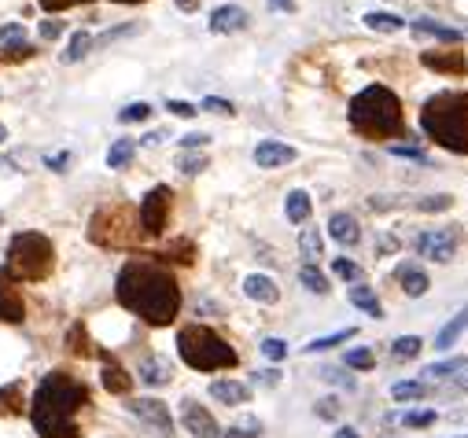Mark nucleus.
I'll list each match as a JSON object with an SVG mask.
<instances>
[{
    "mask_svg": "<svg viewBox=\"0 0 468 438\" xmlns=\"http://www.w3.org/2000/svg\"><path fill=\"white\" fill-rule=\"evenodd\" d=\"M211 398L221 402V406H244L251 398V387L232 383V380H218V383H211Z\"/></svg>",
    "mask_w": 468,
    "mask_h": 438,
    "instance_id": "obj_18",
    "label": "nucleus"
},
{
    "mask_svg": "<svg viewBox=\"0 0 468 438\" xmlns=\"http://www.w3.org/2000/svg\"><path fill=\"white\" fill-rule=\"evenodd\" d=\"M380 251L387 255V251H399V240H395V236H383V240H380Z\"/></svg>",
    "mask_w": 468,
    "mask_h": 438,
    "instance_id": "obj_54",
    "label": "nucleus"
},
{
    "mask_svg": "<svg viewBox=\"0 0 468 438\" xmlns=\"http://www.w3.org/2000/svg\"><path fill=\"white\" fill-rule=\"evenodd\" d=\"M148 114H151V107H148V103H130V107H122V111H119V122H126V126H130V122H144Z\"/></svg>",
    "mask_w": 468,
    "mask_h": 438,
    "instance_id": "obj_39",
    "label": "nucleus"
},
{
    "mask_svg": "<svg viewBox=\"0 0 468 438\" xmlns=\"http://www.w3.org/2000/svg\"><path fill=\"white\" fill-rule=\"evenodd\" d=\"M420 63L428 67V70H439V74H454V77H461L464 74V52H420Z\"/></svg>",
    "mask_w": 468,
    "mask_h": 438,
    "instance_id": "obj_14",
    "label": "nucleus"
},
{
    "mask_svg": "<svg viewBox=\"0 0 468 438\" xmlns=\"http://www.w3.org/2000/svg\"><path fill=\"white\" fill-rule=\"evenodd\" d=\"M177 353L181 362L200 369V372H218V369H237V350H232L214 328L207 325H184L177 332Z\"/></svg>",
    "mask_w": 468,
    "mask_h": 438,
    "instance_id": "obj_6",
    "label": "nucleus"
},
{
    "mask_svg": "<svg viewBox=\"0 0 468 438\" xmlns=\"http://www.w3.org/2000/svg\"><path fill=\"white\" fill-rule=\"evenodd\" d=\"M299 244H302V255L310 258L306 265H314V262L321 258V236H318L314 228H302V240H299Z\"/></svg>",
    "mask_w": 468,
    "mask_h": 438,
    "instance_id": "obj_35",
    "label": "nucleus"
},
{
    "mask_svg": "<svg viewBox=\"0 0 468 438\" xmlns=\"http://www.w3.org/2000/svg\"><path fill=\"white\" fill-rule=\"evenodd\" d=\"M262 353L269 357V362H284V357H288V343H284V339H266V343H262Z\"/></svg>",
    "mask_w": 468,
    "mask_h": 438,
    "instance_id": "obj_42",
    "label": "nucleus"
},
{
    "mask_svg": "<svg viewBox=\"0 0 468 438\" xmlns=\"http://www.w3.org/2000/svg\"><path fill=\"white\" fill-rule=\"evenodd\" d=\"M114 295L119 302L137 313L140 321L163 328L170 325L177 309H181V288L177 276L155 258H130L119 269V281H114Z\"/></svg>",
    "mask_w": 468,
    "mask_h": 438,
    "instance_id": "obj_1",
    "label": "nucleus"
},
{
    "mask_svg": "<svg viewBox=\"0 0 468 438\" xmlns=\"http://www.w3.org/2000/svg\"><path fill=\"white\" fill-rule=\"evenodd\" d=\"M402 424H406V427H432V424H436V413H432V409H417V413H406Z\"/></svg>",
    "mask_w": 468,
    "mask_h": 438,
    "instance_id": "obj_43",
    "label": "nucleus"
},
{
    "mask_svg": "<svg viewBox=\"0 0 468 438\" xmlns=\"http://www.w3.org/2000/svg\"><path fill=\"white\" fill-rule=\"evenodd\" d=\"M346 365H350V369H362V372H369V369L376 365V357H373V350H365V346H362V350H350V353H346Z\"/></svg>",
    "mask_w": 468,
    "mask_h": 438,
    "instance_id": "obj_37",
    "label": "nucleus"
},
{
    "mask_svg": "<svg viewBox=\"0 0 468 438\" xmlns=\"http://www.w3.org/2000/svg\"><path fill=\"white\" fill-rule=\"evenodd\" d=\"M89 236H93V244H100V247L126 251V247H137L144 240V228H140L137 210H130V207L119 203V207H104V210L93 214Z\"/></svg>",
    "mask_w": 468,
    "mask_h": 438,
    "instance_id": "obj_7",
    "label": "nucleus"
},
{
    "mask_svg": "<svg viewBox=\"0 0 468 438\" xmlns=\"http://www.w3.org/2000/svg\"><path fill=\"white\" fill-rule=\"evenodd\" d=\"M284 210H288V221L292 225H306L310 221V195L302 192V188H295V192H288V203H284Z\"/></svg>",
    "mask_w": 468,
    "mask_h": 438,
    "instance_id": "obj_23",
    "label": "nucleus"
},
{
    "mask_svg": "<svg viewBox=\"0 0 468 438\" xmlns=\"http://www.w3.org/2000/svg\"><path fill=\"white\" fill-rule=\"evenodd\" d=\"M258 434V424H244V427H232V431H225L221 438H255Z\"/></svg>",
    "mask_w": 468,
    "mask_h": 438,
    "instance_id": "obj_48",
    "label": "nucleus"
},
{
    "mask_svg": "<svg viewBox=\"0 0 468 438\" xmlns=\"http://www.w3.org/2000/svg\"><path fill=\"white\" fill-rule=\"evenodd\" d=\"M392 155H399V158H413V163H428V155L420 151V147H392Z\"/></svg>",
    "mask_w": 468,
    "mask_h": 438,
    "instance_id": "obj_46",
    "label": "nucleus"
},
{
    "mask_svg": "<svg viewBox=\"0 0 468 438\" xmlns=\"http://www.w3.org/2000/svg\"><path fill=\"white\" fill-rule=\"evenodd\" d=\"M332 273H336V276H343V281H355V284H362V269H358L355 262H346V258H336V262H332Z\"/></svg>",
    "mask_w": 468,
    "mask_h": 438,
    "instance_id": "obj_38",
    "label": "nucleus"
},
{
    "mask_svg": "<svg viewBox=\"0 0 468 438\" xmlns=\"http://www.w3.org/2000/svg\"><path fill=\"white\" fill-rule=\"evenodd\" d=\"M67 346H70L74 357H93V353H96L93 343H89V332H86L82 325H74V328L67 332Z\"/></svg>",
    "mask_w": 468,
    "mask_h": 438,
    "instance_id": "obj_29",
    "label": "nucleus"
},
{
    "mask_svg": "<svg viewBox=\"0 0 468 438\" xmlns=\"http://www.w3.org/2000/svg\"><path fill=\"white\" fill-rule=\"evenodd\" d=\"M0 221H4V214H0Z\"/></svg>",
    "mask_w": 468,
    "mask_h": 438,
    "instance_id": "obj_62",
    "label": "nucleus"
},
{
    "mask_svg": "<svg viewBox=\"0 0 468 438\" xmlns=\"http://www.w3.org/2000/svg\"><path fill=\"white\" fill-rule=\"evenodd\" d=\"M170 199L174 192L166 184H155L148 195H144V203H140V228L144 236H163L166 232V221H170Z\"/></svg>",
    "mask_w": 468,
    "mask_h": 438,
    "instance_id": "obj_8",
    "label": "nucleus"
},
{
    "mask_svg": "<svg viewBox=\"0 0 468 438\" xmlns=\"http://www.w3.org/2000/svg\"><path fill=\"white\" fill-rule=\"evenodd\" d=\"M45 12H63V8H74V4H82V0H37Z\"/></svg>",
    "mask_w": 468,
    "mask_h": 438,
    "instance_id": "obj_49",
    "label": "nucleus"
},
{
    "mask_svg": "<svg viewBox=\"0 0 468 438\" xmlns=\"http://www.w3.org/2000/svg\"><path fill=\"white\" fill-rule=\"evenodd\" d=\"M461 228H432V232H420L417 236V255L420 258H432V262H450L461 247Z\"/></svg>",
    "mask_w": 468,
    "mask_h": 438,
    "instance_id": "obj_9",
    "label": "nucleus"
},
{
    "mask_svg": "<svg viewBox=\"0 0 468 438\" xmlns=\"http://www.w3.org/2000/svg\"><path fill=\"white\" fill-rule=\"evenodd\" d=\"M450 203H454V199L450 195H428V199H420V210L424 214H439V210H450Z\"/></svg>",
    "mask_w": 468,
    "mask_h": 438,
    "instance_id": "obj_40",
    "label": "nucleus"
},
{
    "mask_svg": "<svg viewBox=\"0 0 468 438\" xmlns=\"http://www.w3.org/2000/svg\"><path fill=\"white\" fill-rule=\"evenodd\" d=\"M420 350H424V343L417 335H402L392 343V362H413V357H420Z\"/></svg>",
    "mask_w": 468,
    "mask_h": 438,
    "instance_id": "obj_27",
    "label": "nucleus"
},
{
    "mask_svg": "<svg viewBox=\"0 0 468 438\" xmlns=\"http://www.w3.org/2000/svg\"><path fill=\"white\" fill-rule=\"evenodd\" d=\"M269 8H277V12H292V8H295V0H269Z\"/></svg>",
    "mask_w": 468,
    "mask_h": 438,
    "instance_id": "obj_55",
    "label": "nucleus"
},
{
    "mask_svg": "<svg viewBox=\"0 0 468 438\" xmlns=\"http://www.w3.org/2000/svg\"><path fill=\"white\" fill-rule=\"evenodd\" d=\"M413 30L417 33H432V37H439V41H446V45H461V33L450 30V26H443V22H436V19H417Z\"/></svg>",
    "mask_w": 468,
    "mask_h": 438,
    "instance_id": "obj_25",
    "label": "nucleus"
},
{
    "mask_svg": "<svg viewBox=\"0 0 468 438\" xmlns=\"http://www.w3.org/2000/svg\"><path fill=\"white\" fill-rule=\"evenodd\" d=\"M130 413L140 416L144 424H151L155 431H159L163 438L174 434V420H170V409L159 402V398H137V402H130Z\"/></svg>",
    "mask_w": 468,
    "mask_h": 438,
    "instance_id": "obj_11",
    "label": "nucleus"
},
{
    "mask_svg": "<svg viewBox=\"0 0 468 438\" xmlns=\"http://www.w3.org/2000/svg\"><path fill=\"white\" fill-rule=\"evenodd\" d=\"M299 281H302V288H310L314 295H328V281H325V273L318 265H302Z\"/></svg>",
    "mask_w": 468,
    "mask_h": 438,
    "instance_id": "obj_31",
    "label": "nucleus"
},
{
    "mask_svg": "<svg viewBox=\"0 0 468 438\" xmlns=\"http://www.w3.org/2000/svg\"><path fill=\"white\" fill-rule=\"evenodd\" d=\"M399 284H402V291H406L410 299H420L432 281H428V273H420L417 265H402V269H399Z\"/></svg>",
    "mask_w": 468,
    "mask_h": 438,
    "instance_id": "obj_20",
    "label": "nucleus"
},
{
    "mask_svg": "<svg viewBox=\"0 0 468 438\" xmlns=\"http://www.w3.org/2000/svg\"><path fill=\"white\" fill-rule=\"evenodd\" d=\"M166 107H170L174 114H181V118H192V114H196V111H200V107H192V103H184V100H170Z\"/></svg>",
    "mask_w": 468,
    "mask_h": 438,
    "instance_id": "obj_52",
    "label": "nucleus"
},
{
    "mask_svg": "<svg viewBox=\"0 0 468 438\" xmlns=\"http://www.w3.org/2000/svg\"><path fill=\"white\" fill-rule=\"evenodd\" d=\"M22 406H26V398H22V383H8V387H0V416H22Z\"/></svg>",
    "mask_w": 468,
    "mask_h": 438,
    "instance_id": "obj_22",
    "label": "nucleus"
},
{
    "mask_svg": "<svg viewBox=\"0 0 468 438\" xmlns=\"http://www.w3.org/2000/svg\"><path fill=\"white\" fill-rule=\"evenodd\" d=\"M89 406V387L70 372H49L30 402V420L41 438H77V413Z\"/></svg>",
    "mask_w": 468,
    "mask_h": 438,
    "instance_id": "obj_2",
    "label": "nucleus"
},
{
    "mask_svg": "<svg viewBox=\"0 0 468 438\" xmlns=\"http://www.w3.org/2000/svg\"><path fill=\"white\" fill-rule=\"evenodd\" d=\"M177 8H184V12H196V8H200V0H177Z\"/></svg>",
    "mask_w": 468,
    "mask_h": 438,
    "instance_id": "obj_59",
    "label": "nucleus"
},
{
    "mask_svg": "<svg viewBox=\"0 0 468 438\" xmlns=\"http://www.w3.org/2000/svg\"><path fill=\"white\" fill-rule=\"evenodd\" d=\"M104 357V387L111 390V394H130V387H133V380L126 376V369L114 362L111 353H100Z\"/></svg>",
    "mask_w": 468,
    "mask_h": 438,
    "instance_id": "obj_19",
    "label": "nucleus"
},
{
    "mask_svg": "<svg viewBox=\"0 0 468 438\" xmlns=\"http://www.w3.org/2000/svg\"><path fill=\"white\" fill-rule=\"evenodd\" d=\"M203 111H214V114H232V103H229V100H214V96H207V100H203Z\"/></svg>",
    "mask_w": 468,
    "mask_h": 438,
    "instance_id": "obj_47",
    "label": "nucleus"
},
{
    "mask_svg": "<svg viewBox=\"0 0 468 438\" xmlns=\"http://www.w3.org/2000/svg\"><path fill=\"white\" fill-rule=\"evenodd\" d=\"M350 302H355L358 309H365L369 317H383V306L376 302L373 288H365V284H355V288H350Z\"/></svg>",
    "mask_w": 468,
    "mask_h": 438,
    "instance_id": "obj_26",
    "label": "nucleus"
},
{
    "mask_svg": "<svg viewBox=\"0 0 468 438\" xmlns=\"http://www.w3.org/2000/svg\"><path fill=\"white\" fill-rule=\"evenodd\" d=\"M56 265V251H52V240L41 232H15L12 244H8V255H4V269H0V281H45Z\"/></svg>",
    "mask_w": 468,
    "mask_h": 438,
    "instance_id": "obj_5",
    "label": "nucleus"
},
{
    "mask_svg": "<svg viewBox=\"0 0 468 438\" xmlns=\"http://www.w3.org/2000/svg\"><path fill=\"white\" fill-rule=\"evenodd\" d=\"M420 130L428 140L454 155H468V93L446 89L420 107Z\"/></svg>",
    "mask_w": 468,
    "mask_h": 438,
    "instance_id": "obj_4",
    "label": "nucleus"
},
{
    "mask_svg": "<svg viewBox=\"0 0 468 438\" xmlns=\"http://www.w3.org/2000/svg\"><path fill=\"white\" fill-rule=\"evenodd\" d=\"M207 144V137L203 133H188L184 140H181V147H203Z\"/></svg>",
    "mask_w": 468,
    "mask_h": 438,
    "instance_id": "obj_53",
    "label": "nucleus"
},
{
    "mask_svg": "<svg viewBox=\"0 0 468 438\" xmlns=\"http://www.w3.org/2000/svg\"><path fill=\"white\" fill-rule=\"evenodd\" d=\"M244 26H248V12L237 8V4H225V8H218V12L211 15V30H214V33H237V30H244Z\"/></svg>",
    "mask_w": 468,
    "mask_h": 438,
    "instance_id": "obj_16",
    "label": "nucleus"
},
{
    "mask_svg": "<svg viewBox=\"0 0 468 438\" xmlns=\"http://www.w3.org/2000/svg\"><path fill=\"white\" fill-rule=\"evenodd\" d=\"M0 321L4 325H22L26 321V302H22L19 288H12L8 281H0Z\"/></svg>",
    "mask_w": 468,
    "mask_h": 438,
    "instance_id": "obj_13",
    "label": "nucleus"
},
{
    "mask_svg": "<svg viewBox=\"0 0 468 438\" xmlns=\"http://www.w3.org/2000/svg\"><path fill=\"white\" fill-rule=\"evenodd\" d=\"M328 232H332V240L343 244V247H355V244L362 240L358 221L350 218V214H332V218H328Z\"/></svg>",
    "mask_w": 468,
    "mask_h": 438,
    "instance_id": "obj_17",
    "label": "nucleus"
},
{
    "mask_svg": "<svg viewBox=\"0 0 468 438\" xmlns=\"http://www.w3.org/2000/svg\"><path fill=\"white\" fill-rule=\"evenodd\" d=\"M255 163H258L262 170L288 166V163H295V147H288V144H281V140H262V144L255 147Z\"/></svg>",
    "mask_w": 468,
    "mask_h": 438,
    "instance_id": "obj_12",
    "label": "nucleus"
},
{
    "mask_svg": "<svg viewBox=\"0 0 468 438\" xmlns=\"http://www.w3.org/2000/svg\"><path fill=\"white\" fill-rule=\"evenodd\" d=\"M350 130L362 133L365 140H399L406 133L402 100L383 85L362 89L350 100Z\"/></svg>",
    "mask_w": 468,
    "mask_h": 438,
    "instance_id": "obj_3",
    "label": "nucleus"
},
{
    "mask_svg": "<svg viewBox=\"0 0 468 438\" xmlns=\"http://www.w3.org/2000/svg\"><path fill=\"white\" fill-rule=\"evenodd\" d=\"M67 158H70V155H56V158L49 155V158H45V163H49V166H67Z\"/></svg>",
    "mask_w": 468,
    "mask_h": 438,
    "instance_id": "obj_58",
    "label": "nucleus"
},
{
    "mask_svg": "<svg viewBox=\"0 0 468 438\" xmlns=\"http://www.w3.org/2000/svg\"><path fill=\"white\" fill-rule=\"evenodd\" d=\"M318 416L321 420H336L339 416V402H336V398H321V402H318Z\"/></svg>",
    "mask_w": 468,
    "mask_h": 438,
    "instance_id": "obj_44",
    "label": "nucleus"
},
{
    "mask_svg": "<svg viewBox=\"0 0 468 438\" xmlns=\"http://www.w3.org/2000/svg\"><path fill=\"white\" fill-rule=\"evenodd\" d=\"M181 420H184L192 438H221V427L214 424V416L200 402H192V398H184V402H181Z\"/></svg>",
    "mask_w": 468,
    "mask_h": 438,
    "instance_id": "obj_10",
    "label": "nucleus"
},
{
    "mask_svg": "<svg viewBox=\"0 0 468 438\" xmlns=\"http://www.w3.org/2000/svg\"><path fill=\"white\" fill-rule=\"evenodd\" d=\"M244 295L248 299H255V302H262V306H273L281 299V288L269 281V276H262V273H251L248 281H244Z\"/></svg>",
    "mask_w": 468,
    "mask_h": 438,
    "instance_id": "obj_15",
    "label": "nucleus"
},
{
    "mask_svg": "<svg viewBox=\"0 0 468 438\" xmlns=\"http://www.w3.org/2000/svg\"><path fill=\"white\" fill-rule=\"evenodd\" d=\"M133 151H137L133 140H114L111 151H107V166H111V170H122V166L130 163V158H133Z\"/></svg>",
    "mask_w": 468,
    "mask_h": 438,
    "instance_id": "obj_30",
    "label": "nucleus"
},
{
    "mask_svg": "<svg viewBox=\"0 0 468 438\" xmlns=\"http://www.w3.org/2000/svg\"><path fill=\"white\" fill-rule=\"evenodd\" d=\"M424 394H428V387H424L420 380H406V383H395V387H392L395 402H413V398H424Z\"/></svg>",
    "mask_w": 468,
    "mask_h": 438,
    "instance_id": "obj_32",
    "label": "nucleus"
},
{
    "mask_svg": "<svg viewBox=\"0 0 468 438\" xmlns=\"http://www.w3.org/2000/svg\"><path fill=\"white\" fill-rule=\"evenodd\" d=\"M464 332H468V306H464V309L454 317V321H450V325H446V328L436 335V350H450V346H454L461 335H464Z\"/></svg>",
    "mask_w": 468,
    "mask_h": 438,
    "instance_id": "obj_21",
    "label": "nucleus"
},
{
    "mask_svg": "<svg viewBox=\"0 0 468 438\" xmlns=\"http://www.w3.org/2000/svg\"><path fill=\"white\" fill-rule=\"evenodd\" d=\"M346 339H355V328H343V332H336V335L314 339V343L306 346V353H321V350H332V346H339V343H346Z\"/></svg>",
    "mask_w": 468,
    "mask_h": 438,
    "instance_id": "obj_34",
    "label": "nucleus"
},
{
    "mask_svg": "<svg viewBox=\"0 0 468 438\" xmlns=\"http://www.w3.org/2000/svg\"><path fill=\"white\" fill-rule=\"evenodd\" d=\"M63 33V22H56V19H49V22H41V37L45 41H56V37Z\"/></svg>",
    "mask_w": 468,
    "mask_h": 438,
    "instance_id": "obj_51",
    "label": "nucleus"
},
{
    "mask_svg": "<svg viewBox=\"0 0 468 438\" xmlns=\"http://www.w3.org/2000/svg\"><path fill=\"white\" fill-rule=\"evenodd\" d=\"M140 380L148 387H163V383H170V365L163 362V357H151V362L140 365Z\"/></svg>",
    "mask_w": 468,
    "mask_h": 438,
    "instance_id": "obj_24",
    "label": "nucleus"
},
{
    "mask_svg": "<svg viewBox=\"0 0 468 438\" xmlns=\"http://www.w3.org/2000/svg\"><path fill=\"white\" fill-rule=\"evenodd\" d=\"M258 380L262 383H281V372L277 369H273V372H258Z\"/></svg>",
    "mask_w": 468,
    "mask_h": 438,
    "instance_id": "obj_56",
    "label": "nucleus"
},
{
    "mask_svg": "<svg viewBox=\"0 0 468 438\" xmlns=\"http://www.w3.org/2000/svg\"><path fill=\"white\" fill-rule=\"evenodd\" d=\"M362 22H365L369 30H380V33H395V30H402V19H399L395 12H369Z\"/></svg>",
    "mask_w": 468,
    "mask_h": 438,
    "instance_id": "obj_28",
    "label": "nucleus"
},
{
    "mask_svg": "<svg viewBox=\"0 0 468 438\" xmlns=\"http://www.w3.org/2000/svg\"><path fill=\"white\" fill-rule=\"evenodd\" d=\"M177 170L192 177V174H200V170H207V158H203V155H181V158H177Z\"/></svg>",
    "mask_w": 468,
    "mask_h": 438,
    "instance_id": "obj_41",
    "label": "nucleus"
},
{
    "mask_svg": "<svg viewBox=\"0 0 468 438\" xmlns=\"http://www.w3.org/2000/svg\"><path fill=\"white\" fill-rule=\"evenodd\" d=\"M114 4H140V0H114Z\"/></svg>",
    "mask_w": 468,
    "mask_h": 438,
    "instance_id": "obj_61",
    "label": "nucleus"
},
{
    "mask_svg": "<svg viewBox=\"0 0 468 438\" xmlns=\"http://www.w3.org/2000/svg\"><path fill=\"white\" fill-rule=\"evenodd\" d=\"M33 49L26 41H15V45H4V59H30Z\"/></svg>",
    "mask_w": 468,
    "mask_h": 438,
    "instance_id": "obj_45",
    "label": "nucleus"
},
{
    "mask_svg": "<svg viewBox=\"0 0 468 438\" xmlns=\"http://www.w3.org/2000/svg\"><path fill=\"white\" fill-rule=\"evenodd\" d=\"M468 369V362L464 357H450V362H439V365H432V369H424V376H457V372H464Z\"/></svg>",
    "mask_w": 468,
    "mask_h": 438,
    "instance_id": "obj_36",
    "label": "nucleus"
},
{
    "mask_svg": "<svg viewBox=\"0 0 468 438\" xmlns=\"http://www.w3.org/2000/svg\"><path fill=\"white\" fill-rule=\"evenodd\" d=\"M332 438H362V434H358V431H355V427H339V431H336V434H332Z\"/></svg>",
    "mask_w": 468,
    "mask_h": 438,
    "instance_id": "obj_57",
    "label": "nucleus"
},
{
    "mask_svg": "<svg viewBox=\"0 0 468 438\" xmlns=\"http://www.w3.org/2000/svg\"><path fill=\"white\" fill-rule=\"evenodd\" d=\"M4 140H8V130H4V126H0V144H4Z\"/></svg>",
    "mask_w": 468,
    "mask_h": 438,
    "instance_id": "obj_60",
    "label": "nucleus"
},
{
    "mask_svg": "<svg viewBox=\"0 0 468 438\" xmlns=\"http://www.w3.org/2000/svg\"><path fill=\"white\" fill-rule=\"evenodd\" d=\"M89 45H93V37L89 33H74L70 37V45H67V52H63V63H77L86 52H89Z\"/></svg>",
    "mask_w": 468,
    "mask_h": 438,
    "instance_id": "obj_33",
    "label": "nucleus"
},
{
    "mask_svg": "<svg viewBox=\"0 0 468 438\" xmlns=\"http://www.w3.org/2000/svg\"><path fill=\"white\" fill-rule=\"evenodd\" d=\"M19 37H22V26H19V22H12V26L0 30V41H4V45H15Z\"/></svg>",
    "mask_w": 468,
    "mask_h": 438,
    "instance_id": "obj_50",
    "label": "nucleus"
}]
</instances>
